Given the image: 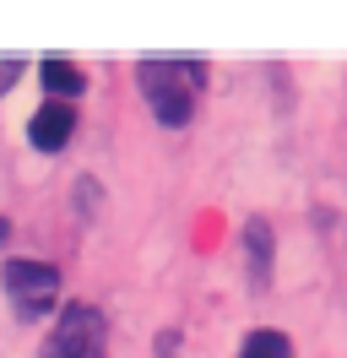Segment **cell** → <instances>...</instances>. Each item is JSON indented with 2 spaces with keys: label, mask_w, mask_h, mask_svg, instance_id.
<instances>
[{
  "label": "cell",
  "mask_w": 347,
  "mask_h": 358,
  "mask_svg": "<svg viewBox=\"0 0 347 358\" xmlns=\"http://www.w3.org/2000/svg\"><path fill=\"white\" fill-rule=\"evenodd\" d=\"M38 358H108V320L98 304L71 299L55 310V326L43 336Z\"/></svg>",
  "instance_id": "cell-2"
},
{
  "label": "cell",
  "mask_w": 347,
  "mask_h": 358,
  "mask_svg": "<svg viewBox=\"0 0 347 358\" xmlns=\"http://www.w3.org/2000/svg\"><path fill=\"white\" fill-rule=\"evenodd\" d=\"M0 288H6V299H11V315H17L22 326H38L43 315L60 304V271L49 266V261L11 255V261L0 266Z\"/></svg>",
  "instance_id": "cell-3"
},
{
  "label": "cell",
  "mask_w": 347,
  "mask_h": 358,
  "mask_svg": "<svg viewBox=\"0 0 347 358\" xmlns=\"http://www.w3.org/2000/svg\"><path fill=\"white\" fill-rule=\"evenodd\" d=\"M136 87H141L157 125L185 131L195 114V98L206 87V60L201 55H141L136 60Z\"/></svg>",
  "instance_id": "cell-1"
},
{
  "label": "cell",
  "mask_w": 347,
  "mask_h": 358,
  "mask_svg": "<svg viewBox=\"0 0 347 358\" xmlns=\"http://www.w3.org/2000/svg\"><path fill=\"white\" fill-rule=\"evenodd\" d=\"M38 82H43V92H49L55 103H71V98L87 87V71L76 66L71 55H43L38 60Z\"/></svg>",
  "instance_id": "cell-6"
},
{
  "label": "cell",
  "mask_w": 347,
  "mask_h": 358,
  "mask_svg": "<svg viewBox=\"0 0 347 358\" xmlns=\"http://www.w3.org/2000/svg\"><path fill=\"white\" fill-rule=\"evenodd\" d=\"M6 239H11V223H6V217H0V245H6Z\"/></svg>",
  "instance_id": "cell-10"
},
{
  "label": "cell",
  "mask_w": 347,
  "mask_h": 358,
  "mask_svg": "<svg viewBox=\"0 0 347 358\" xmlns=\"http://www.w3.org/2000/svg\"><path fill=\"white\" fill-rule=\"evenodd\" d=\"M157 358H179V336L174 331H157Z\"/></svg>",
  "instance_id": "cell-9"
},
{
  "label": "cell",
  "mask_w": 347,
  "mask_h": 358,
  "mask_svg": "<svg viewBox=\"0 0 347 358\" xmlns=\"http://www.w3.org/2000/svg\"><path fill=\"white\" fill-rule=\"evenodd\" d=\"M239 358H293V342H288V331H277V326H255V331L244 336Z\"/></svg>",
  "instance_id": "cell-7"
},
{
  "label": "cell",
  "mask_w": 347,
  "mask_h": 358,
  "mask_svg": "<svg viewBox=\"0 0 347 358\" xmlns=\"http://www.w3.org/2000/svg\"><path fill=\"white\" fill-rule=\"evenodd\" d=\"M22 66H27V60H22V55H0V98H6V92L17 87V76H22Z\"/></svg>",
  "instance_id": "cell-8"
},
{
  "label": "cell",
  "mask_w": 347,
  "mask_h": 358,
  "mask_svg": "<svg viewBox=\"0 0 347 358\" xmlns=\"http://www.w3.org/2000/svg\"><path fill=\"white\" fill-rule=\"evenodd\" d=\"M239 239H244V277H250V288H271V266H277V234H271V223L266 217H244Z\"/></svg>",
  "instance_id": "cell-4"
},
{
  "label": "cell",
  "mask_w": 347,
  "mask_h": 358,
  "mask_svg": "<svg viewBox=\"0 0 347 358\" xmlns=\"http://www.w3.org/2000/svg\"><path fill=\"white\" fill-rule=\"evenodd\" d=\"M76 136V109L71 103H55V98H43L33 120H27V141L38 147V152H60L65 141Z\"/></svg>",
  "instance_id": "cell-5"
}]
</instances>
